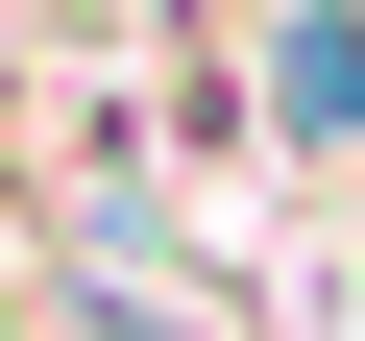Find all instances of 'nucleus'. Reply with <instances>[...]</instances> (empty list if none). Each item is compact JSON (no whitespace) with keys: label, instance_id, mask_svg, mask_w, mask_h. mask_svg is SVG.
I'll return each mask as SVG.
<instances>
[{"label":"nucleus","instance_id":"obj_1","mask_svg":"<svg viewBox=\"0 0 365 341\" xmlns=\"http://www.w3.org/2000/svg\"><path fill=\"white\" fill-rule=\"evenodd\" d=\"M268 122H292V146H365V25H341V0L268 25Z\"/></svg>","mask_w":365,"mask_h":341},{"label":"nucleus","instance_id":"obj_2","mask_svg":"<svg viewBox=\"0 0 365 341\" xmlns=\"http://www.w3.org/2000/svg\"><path fill=\"white\" fill-rule=\"evenodd\" d=\"M0 341H49V317H0Z\"/></svg>","mask_w":365,"mask_h":341}]
</instances>
